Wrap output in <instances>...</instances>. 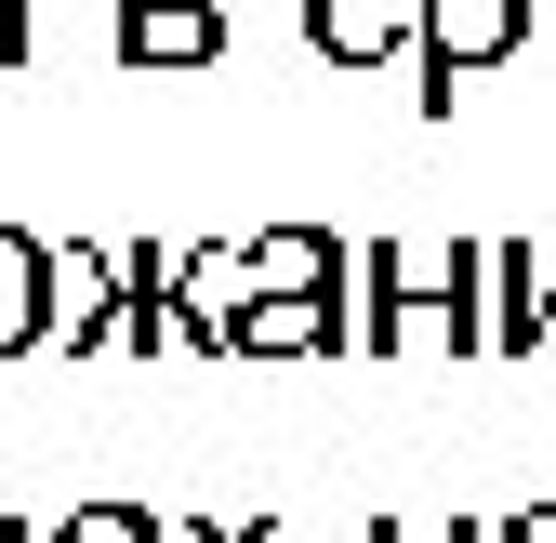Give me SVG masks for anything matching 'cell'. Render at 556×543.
Wrapping results in <instances>:
<instances>
[{"label":"cell","mask_w":556,"mask_h":543,"mask_svg":"<svg viewBox=\"0 0 556 543\" xmlns=\"http://www.w3.org/2000/svg\"><path fill=\"white\" fill-rule=\"evenodd\" d=\"M0 543H40V517H0Z\"/></svg>","instance_id":"obj_15"},{"label":"cell","mask_w":556,"mask_h":543,"mask_svg":"<svg viewBox=\"0 0 556 543\" xmlns=\"http://www.w3.org/2000/svg\"><path fill=\"white\" fill-rule=\"evenodd\" d=\"M344 331H358V305H344V292H252V279H239L226 358H331Z\"/></svg>","instance_id":"obj_3"},{"label":"cell","mask_w":556,"mask_h":543,"mask_svg":"<svg viewBox=\"0 0 556 543\" xmlns=\"http://www.w3.org/2000/svg\"><path fill=\"white\" fill-rule=\"evenodd\" d=\"M119 331V252L106 239H53V358H93Z\"/></svg>","instance_id":"obj_6"},{"label":"cell","mask_w":556,"mask_h":543,"mask_svg":"<svg viewBox=\"0 0 556 543\" xmlns=\"http://www.w3.org/2000/svg\"><path fill=\"white\" fill-rule=\"evenodd\" d=\"M491 543H556V504H504V517H491Z\"/></svg>","instance_id":"obj_14"},{"label":"cell","mask_w":556,"mask_h":543,"mask_svg":"<svg viewBox=\"0 0 556 543\" xmlns=\"http://www.w3.org/2000/svg\"><path fill=\"white\" fill-rule=\"evenodd\" d=\"M106 345H199V358H213V331H199V305H186V252L119 239V331H106Z\"/></svg>","instance_id":"obj_4"},{"label":"cell","mask_w":556,"mask_h":543,"mask_svg":"<svg viewBox=\"0 0 556 543\" xmlns=\"http://www.w3.org/2000/svg\"><path fill=\"white\" fill-rule=\"evenodd\" d=\"M239 279L252 292H344L358 265H344L331 226H265V239H239Z\"/></svg>","instance_id":"obj_10"},{"label":"cell","mask_w":556,"mask_h":543,"mask_svg":"<svg viewBox=\"0 0 556 543\" xmlns=\"http://www.w3.org/2000/svg\"><path fill=\"white\" fill-rule=\"evenodd\" d=\"M530 27H543V0H425V53H410L425 80H410V106L451 119V106H464V80H491V66H504Z\"/></svg>","instance_id":"obj_2"},{"label":"cell","mask_w":556,"mask_h":543,"mask_svg":"<svg viewBox=\"0 0 556 543\" xmlns=\"http://www.w3.org/2000/svg\"><path fill=\"white\" fill-rule=\"evenodd\" d=\"M40 543H160V504H66L40 517Z\"/></svg>","instance_id":"obj_11"},{"label":"cell","mask_w":556,"mask_h":543,"mask_svg":"<svg viewBox=\"0 0 556 543\" xmlns=\"http://www.w3.org/2000/svg\"><path fill=\"white\" fill-rule=\"evenodd\" d=\"M543 27H556V0H543Z\"/></svg>","instance_id":"obj_16"},{"label":"cell","mask_w":556,"mask_h":543,"mask_svg":"<svg viewBox=\"0 0 556 543\" xmlns=\"http://www.w3.org/2000/svg\"><path fill=\"white\" fill-rule=\"evenodd\" d=\"M53 345V239L0 226V358H40Z\"/></svg>","instance_id":"obj_9"},{"label":"cell","mask_w":556,"mask_h":543,"mask_svg":"<svg viewBox=\"0 0 556 543\" xmlns=\"http://www.w3.org/2000/svg\"><path fill=\"white\" fill-rule=\"evenodd\" d=\"M106 40H119L132 80H173V66H213L226 53V0H119Z\"/></svg>","instance_id":"obj_5"},{"label":"cell","mask_w":556,"mask_h":543,"mask_svg":"<svg viewBox=\"0 0 556 543\" xmlns=\"http://www.w3.org/2000/svg\"><path fill=\"white\" fill-rule=\"evenodd\" d=\"M14 66H40V0H0V80Z\"/></svg>","instance_id":"obj_13"},{"label":"cell","mask_w":556,"mask_h":543,"mask_svg":"<svg viewBox=\"0 0 556 543\" xmlns=\"http://www.w3.org/2000/svg\"><path fill=\"white\" fill-rule=\"evenodd\" d=\"M556 331V265L530 239H491V358H530Z\"/></svg>","instance_id":"obj_8"},{"label":"cell","mask_w":556,"mask_h":543,"mask_svg":"<svg viewBox=\"0 0 556 543\" xmlns=\"http://www.w3.org/2000/svg\"><path fill=\"white\" fill-rule=\"evenodd\" d=\"M358 345L371 358H491V239H371L358 252Z\"/></svg>","instance_id":"obj_1"},{"label":"cell","mask_w":556,"mask_h":543,"mask_svg":"<svg viewBox=\"0 0 556 543\" xmlns=\"http://www.w3.org/2000/svg\"><path fill=\"white\" fill-rule=\"evenodd\" d=\"M371 543H491V517H464V504H451V517H425V504H384V517H371Z\"/></svg>","instance_id":"obj_12"},{"label":"cell","mask_w":556,"mask_h":543,"mask_svg":"<svg viewBox=\"0 0 556 543\" xmlns=\"http://www.w3.org/2000/svg\"><path fill=\"white\" fill-rule=\"evenodd\" d=\"M305 40H318V66H384V53H425V0H305Z\"/></svg>","instance_id":"obj_7"}]
</instances>
